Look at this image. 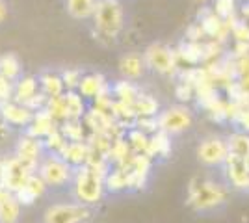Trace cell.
Listing matches in <instances>:
<instances>
[{
    "mask_svg": "<svg viewBox=\"0 0 249 223\" xmlns=\"http://www.w3.org/2000/svg\"><path fill=\"white\" fill-rule=\"evenodd\" d=\"M4 175H6V162L0 160V188H4Z\"/></svg>",
    "mask_w": 249,
    "mask_h": 223,
    "instance_id": "41",
    "label": "cell"
},
{
    "mask_svg": "<svg viewBox=\"0 0 249 223\" xmlns=\"http://www.w3.org/2000/svg\"><path fill=\"white\" fill-rule=\"evenodd\" d=\"M134 127L140 128V130H142V132H145V134H155L156 130H160V128H158V119H156V116H153V117H147V116L136 117Z\"/></svg>",
    "mask_w": 249,
    "mask_h": 223,
    "instance_id": "33",
    "label": "cell"
},
{
    "mask_svg": "<svg viewBox=\"0 0 249 223\" xmlns=\"http://www.w3.org/2000/svg\"><path fill=\"white\" fill-rule=\"evenodd\" d=\"M196 154H197V160L203 166H207V168H221L225 164V160L229 158V154H231L227 138L207 136L205 139L199 141Z\"/></svg>",
    "mask_w": 249,
    "mask_h": 223,
    "instance_id": "4",
    "label": "cell"
},
{
    "mask_svg": "<svg viewBox=\"0 0 249 223\" xmlns=\"http://www.w3.org/2000/svg\"><path fill=\"white\" fill-rule=\"evenodd\" d=\"M37 164L22 160L21 156H13V158L6 160V175H4V190L15 191L21 190L30 179L32 171L36 170Z\"/></svg>",
    "mask_w": 249,
    "mask_h": 223,
    "instance_id": "7",
    "label": "cell"
},
{
    "mask_svg": "<svg viewBox=\"0 0 249 223\" xmlns=\"http://www.w3.org/2000/svg\"><path fill=\"white\" fill-rule=\"evenodd\" d=\"M134 108L136 116H147V117H153V116H158L160 112H158V103H156L155 99L151 95H138V99L134 101Z\"/></svg>",
    "mask_w": 249,
    "mask_h": 223,
    "instance_id": "21",
    "label": "cell"
},
{
    "mask_svg": "<svg viewBox=\"0 0 249 223\" xmlns=\"http://www.w3.org/2000/svg\"><path fill=\"white\" fill-rule=\"evenodd\" d=\"M229 197V184L218 182L205 175L194 177L188 188V205L197 212H210L225 205Z\"/></svg>",
    "mask_w": 249,
    "mask_h": 223,
    "instance_id": "1",
    "label": "cell"
},
{
    "mask_svg": "<svg viewBox=\"0 0 249 223\" xmlns=\"http://www.w3.org/2000/svg\"><path fill=\"white\" fill-rule=\"evenodd\" d=\"M171 153V141H169V134L164 130H156L155 134L149 139V149H147V156H162L166 158Z\"/></svg>",
    "mask_w": 249,
    "mask_h": 223,
    "instance_id": "17",
    "label": "cell"
},
{
    "mask_svg": "<svg viewBox=\"0 0 249 223\" xmlns=\"http://www.w3.org/2000/svg\"><path fill=\"white\" fill-rule=\"evenodd\" d=\"M6 17H8V8H6L4 0H0V22L6 21Z\"/></svg>",
    "mask_w": 249,
    "mask_h": 223,
    "instance_id": "40",
    "label": "cell"
},
{
    "mask_svg": "<svg viewBox=\"0 0 249 223\" xmlns=\"http://www.w3.org/2000/svg\"><path fill=\"white\" fill-rule=\"evenodd\" d=\"M196 2H205V0H196Z\"/></svg>",
    "mask_w": 249,
    "mask_h": 223,
    "instance_id": "42",
    "label": "cell"
},
{
    "mask_svg": "<svg viewBox=\"0 0 249 223\" xmlns=\"http://www.w3.org/2000/svg\"><path fill=\"white\" fill-rule=\"evenodd\" d=\"M104 182H106V188L112 191H121L124 188H128V171L123 170H115L112 173H108L104 177Z\"/></svg>",
    "mask_w": 249,
    "mask_h": 223,
    "instance_id": "22",
    "label": "cell"
},
{
    "mask_svg": "<svg viewBox=\"0 0 249 223\" xmlns=\"http://www.w3.org/2000/svg\"><path fill=\"white\" fill-rule=\"evenodd\" d=\"M225 173V181L231 188L242 191H249V162L236 154H229L225 164L221 166Z\"/></svg>",
    "mask_w": 249,
    "mask_h": 223,
    "instance_id": "9",
    "label": "cell"
},
{
    "mask_svg": "<svg viewBox=\"0 0 249 223\" xmlns=\"http://www.w3.org/2000/svg\"><path fill=\"white\" fill-rule=\"evenodd\" d=\"M201 26H203V30L207 35H212V37H216L219 34V30L225 26L223 22H221V17H219L218 13H210L208 17H205L203 21H201Z\"/></svg>",
    "mask_w": 249,
    "mask_h": 223,
    "instance_id": "31",
    "label": "cell"
},
{
    "mask_svg": "<svg viewBox=\"0 0 249 223\" xmlns=\"http://www.w3.org/2000/svg\"><path fill=\"white\" fill-rule=\"evenodd\" d=\"M65 101H67V114H69V119H80L82 114H84L82 95L67 93Z\"/></svg>",
    "mask_w": 249,
    "mask_h": 223,
    "instance_id": "30",
    "label": "cell"
},
{
    "mask_svg": "<svg viewBox=\"0 0 249 223\" xmlns=\"http://www.w3.org/2000/svg\"><path fill=\"white\" fill-rule=\"evenodd\" d=\"M32 127L28 128V134L30 136H36V138H47L49 134H52L56 130V119L47 112V110H39L36 116H34V121L30 123Z\"/></svg>",
    "mask_w": 249,
    "mask_h": 223,
    "instance_id": "13",
    "label": "cell"
},
{
    "mask_svg": "<svg viewBox=\"0 0 249 223\" xmlns=\"http://www.w3.org/2000/svg\"><path fill=\"white\" fill-rule=\"evenodd\" d=\"M95 28L101 35L114 39L123 28V11L121 6L115 0H103L97 4V10L93 13Z\"/></svg>",
    "mask_w": 249,
    "mask_h": 223,
    "instance_id": "3",
    "label": "cell"
},
{
    "mask_svg": "<svg viewBox=\"0 0 249 223\" xmlns=\"http://www.w3.org/2000/svg\"><path fill=\"white\" fill-rule=\"evenodd\" d=\"M21 71V64L13 54H6L0 58V74L8 80H13Z\"/></svg>",
    "mask_w": 249,
    "mask_h": 223,
    "instance_id": "26",
    "label": "cell"
},
{
    "mask_svg": "<svg viewBox=\"0 0 249 223\" xmlns=\"http://www.w3.org/2000/svg\"><path fill=\"white\" fill-rule=\"evenodd\" d=\"M175 95L180 103H190V101L194 99V84H190V82H182V84H178L177 86Z\"/></svg>",
    "mask_w": 249,
    "mask_h": 223,
    "instance_id": "34",
    "label": "cell"
},
{
    "mask_svg": "<svg viewBox=\"0 0 249 223\" xmlns=\"http://www.w3.org/2000/svg\"><path fill=\"white\" fill-rule=\"evenodd\" d=\"M227 141L232 154L242 156V158H249V132H246V130L232 132L227 138Z\"/></svg>",
    "mask_w": 249,
    "mask_h": 223,
    "instance_id": "18",
    "label": "cell"
},
{
    "mask_svg": "<svg viewBox=\"0 0 249 223\" xmlns=\"http://www.w3.org/2000/svg\"><path fill=\"white\" fill-rule=\"evenodd\" d=\"M34 110L22 104V103H2L0 104V116L2 119L8 123V125H13V127H26L34 121Z\"/></svg>",
    "mask_w": 249,
    "mask_h": 223,
    "instance_id": "11",
    "label": "cell"
},
{
    "mask_svg": "<svg viewBox=\"0 0 249 223\" xmlns=\"http://www.w3.org/2000/svg\"><path fill=\"white\" fill-rule=\"evenodd\" d=\"M236 123L240 125L242 130L249 132V108H242V112H240L238 117H236Z\"/></svg>",
    "mask_w": 249,
    "mask_h": 223,
    "instance_id": "38",
    "label": "cell"
},
{
    "mask_svg": "<svg viewBox=\"0 0 249 223\" xmlns=\"http://www.w3.org/2000/svg\"><path fill=\"white\" fill-rule=\"evenodd\" d=\"M145 64L147 67H151L153 71L160 74H171L175 73L177 62H175V54L171 52V49H167L166 45H160L155 43L151 45L145 51Z\"/></svg>",
    "mask_w": 249,
    "mask_h": 223,
    "instance_id": "10",
    "label": "cell"
},
{
    "mask_svg": "<svg viewBox=\"0 0 249 223\" xmlns=\"http://www.w3.org/2000/svg\"><path fill=\"white\" fill-rule=\"evenodd\" d=\"M39 154H41V141H39V138L28 134V136L19 139V143H17V156H21L22 160H28V162L37 164Z\"/></svg>",
    "mask_w": 249,
    "mask_h": 223,
    "instance_id": "16",
    "label": "cell"
},
{
    "mask_svg": "<svg viewBox=\"0 0 249 223\" xmlns=\"http://www.w3.org/2000/svg\"><path fill=\"white\" fill-rule=\"evenodd\" d=\"M62 134L69 141H82L84 139V127L78 123V119H67L62 127Z\"/></svg>",
    "mask_w": 249,
    "mask_h": 223,
    "instance_id": "28",
    "label": "cell"
},
{
    "mask_svg": "<svg viewBox=\"0 0 249 223\" xmlns=\"http://www.w3.org/2000/svg\"><path fill=\"white\" fill-rule=\"evenodd\" d=\"M41 86H43V91L45 95L49 97H58L62 95L63 91V78L60 76H54V74H45L41 78Z\"/></svg>",
    "mask_w": 249,
    "mask_h": 223,
    "instance_id": "27",
    "label": "cell"
},
{
    "mask_svg": "<svg viewBox=\"0 0 249 223\" xmlns=\"http://www.w3.org/2000/svg\"><path fill=\"white\" fill-rule=\"evenodd\" d=\"M21 214V203L15 193L8 190L0 191V223H17Z\"/></svg>",
    "mask_w": 249,
    "mask_h": 223,
    "instance_id": "12",
    "label": "cell"
},
{
    "mask_svg": "<svg viewBox=\"0 0 249 223\" xmlns=\"http://www.w3.org/2000/svg\"><path fill=\"white\" fill-rule=\"evenodd\" d=\"M95 10H97L95 0H67V11L74 19H86V17L93 15Z\"/></svg>",
    "mask_w": 249,
    "mask_h": 223,
    "instance_id": "20",
    "label": "cell"
},
{
    "mask_svg": "<svg viewBox=\"0 0 249 223\" xmlns=\"http://www.w3.org/2000/svg\"><path fill=\"white\" fill-rule=\"evenodd\" d=\"M73 188L74 197L82 205H95L101 201L104 195V188H106L104 175L91 166L84 164L82 170H78L74 175Z\"/></svg>",
    "mask_w": 249,
    "mask_h": 223,
    "instance_id": "2",
    "label": "cell"
},
{
    "mask_svg": "<svg viewBox=\"0 0 249 223\" xmlns=\"http://www.w3.org/2000/svg\"><path fill=\"white\" fill-rule=\"evenodd\" d=\"M39 175L43 177V181L47 182V186H63L71 181L73 170L67 160L62 158L60 154H54L41 162Z\"/></svg>",
    "mask_w": 249,
    "mask_h": 223,
    "instance_id": "8",
    "label": "cell"
},
{
    "mask_svg": "<svg viewBox=\"0 0 249 223\" xmlns=\"http://www.w3.org/2000/svg\"><path fill=\"white\" fill-rule=\"evenodd\" d=\"M103 78L97 76V74H89V76H84L78 84V91L82 97H88V99H97L99 93L103 91Z\"/></svg>",
    "mask_w": 249,
    "mask_h": 223,
    "instance_id": "19",
    "label": "cell"
},
{
    "mask_svg": "<svg viewBox=\"0 0 249 223\" xmlns=\"http://www.w3.org/2000/svg\"><path fill=\"white\" fill-rule=\"evenodd\" d=\"M234 10V0H214V13L219 17H229Z\"/></svg>",
    "mask_w": 249,
    "mask_h": 223,
    "instance_id": "35",
    "label": "cell"
},
{
    "mask_svg": "<svg viewBox=\"0 0 249 223\" xmlns=\"http://www.w3.org/2000/svg\"><path fill=\"white\" fill-rule=\"evenodd\" d=\"M11 97V86H10V80L8 78H4L2 74H0V104L2 103H8Z\"/></svg>",
    "mask_w": 249,
    "mask_h": 223,
    "instance_id": "36",
    "label": "cell"
},
{
    "mask_svg": "<svg viewBox=\"0 0 249 223\" xmlns=\"http://www.w3.org/2000/svg\"><path fill=\"white\" fill-rule=\"evenodd\" d=\"M248 162H249V158H248Z\"/></svg>",
    "mask_w": 249,
    "mask_h": 223,
    "instance_id": "43",
    "label": "cell"
},
{
    "mask_svg": "<svg viewBox=\"0 0 249 223\" xmlns=\"http://www.w3.org/2000/svg\"><path fill=\"white\" fill-rule=\"evenodd\" d=\"M36 91H37V82L34 78H22L15 87V99H17V103L24 104L26 101H30L32 97L36 95Z\"/></svg>",
    "mask_w": 249,
    "mask_h": 223,
    "instance_id": "24",
    "label": "cell"
},
{
    "mask_svg": "<svg viewBox=\"0 0 249 223\" xmlns=\"http://www.w3.org/2000/svg\"><path fill=\"white\" fill-rule=\"evenodd\" d=\"M47 112H49L56 121H58V119H69L65 97H62V95L49 97V101H47Z\"/></svg>",
    "mask_w": 249,
    "mask_h": 223,
    "instance_id": "25",
    "label": "cell"
},
{
    "mask_svg": "<svg viewBox=\"0 0 249 223\" xmlns=\"http://www.w3.org/2000/svg\"><path fill=\"white\" fill-rule=\"evenodd\" d=\"M115 95L119 97L121 103H126V104H134V101L138 99V91L132 86V82H126V80H121L119 84L115 86Z\"/></svg>",
    "mask_w": 249,
    "mask_h": 223,
    "instance_id": "29",
    "label": "cell"
},
{
    "mask_svg": "<svg viewBox=\"0 0 249 223\" xmlns=\"http://www.w3.org/2000/svg\"><path fill=\"white\" fill-rule=\"evenodd\" d=\"M145 58H142L140 54H126L121 58V62H119V71L123 73L124 78H140L143 71H145Z\"/></svg>",
    "mask_w": 249,
    "mask_h": 223,
    "instance_id": "15",
    "label": "cell"
},
{
    "mask_svg": "<svg viewBox=\"0 0 249 223\" xmlns=\"http://www.w3.org/2000/svg\"><path fill=\"white\" fill-rule=\"evenodd\" d=\"M60 156L67 160L71 166H84L89 158V145H86L84 141H67Z\"/></svg>",
    "mask_w": 249,
    "mask_h": 223,
    "instance_id": "14",
    "label": "cell"
},
{
    "mask_svg": "<svg viewBox=\"0 0 249 223\" xmlns=\"http://www.w3.org/2000/svg\"><path fill=\"white\" fill-rule=\"evenodd\" d=\"M234 37H236L238 41H249V26H246L244 22L238 24V26L234 28Z\"/></svg>",
    "mask_w": 249,
    "mask_h": 223,
    "instance_id": "39",
    "label": "cell"
},
{
    "mask_svg": "<svg viewBox=\"0 0 249 223\" xmlns=\"http://www.w3.org/2000/svg\"><path fill=\"white\" fill-rule=\"evenodd\" d=\"M63 78V84L67 86V87H78V84H80V73L78 71H67V73L62 76Z\"/></svg>",
    "mask_w": 249,
    "mask_h": 223,
    "instance_id": "37",
    "label": "cell"
},
{
    "mask_svg": "<svg viewBox=\"0 0 249 223\" xmlns=\"http://www.w3.org/2000/svg\"><path fill=\"white\" fill-rule=\"evenodd\" d=\"M149 136L145 132H142L140 128H134L128 132V145L134 151L136 154H147V149H149Z\"/></svg>",
    "mask_w": 249,
    "mask_h": 223,
    "instance_id": "23",
    "label": "cell"
},
{
    "mask_svg": "<svg viewBox=\"0 0 249 223\" xmlns=\"http://www.w3.org/2000/svg\"><path fill=\"white\" fill-rule=\"evenodd\" d=\"M24 188L37 199V197H41L43 193H45V190H47V182L43 181L41 175H34V173H32L30 179H28L26 184H24Z\"/></svg>",
    "mask_w": 249,
    "mask_h": 223,
    "instance_id": "32",
    "label": "cell"
},
{
    "mask_svg": "<svg viewBox=\"0 0 249 223\" xmlns=\"http://www.w3.org/2000/svg\"><path fill=\"white\" fill-rule=\"evenodd\" d=\"M89 208L82 203L52 205L43 214V223H82L89 218Z\"/></svg>",
    "mask_w": 249,
    "mask_h": 223,
    "instance_id": "5",
    "label": "cell"
},
{
    "mask_svg": "<svg viewBox=\"0 0 249 223\" xmlns=\"http://www.w3.org/2000/svg\"><path fill=\"white\" fill-rule=\"evenodd\" d=\"M156 119H158V128L167 132L169 136L184 132L194 123V116H192V112L186 106L166 108L164 112H160L156 116Z\"/></svg>",
    "mask_w": 249,
    "mask_h": 223,
    "instance_id": "6",
    "label": "cell"
}]
</instances>
